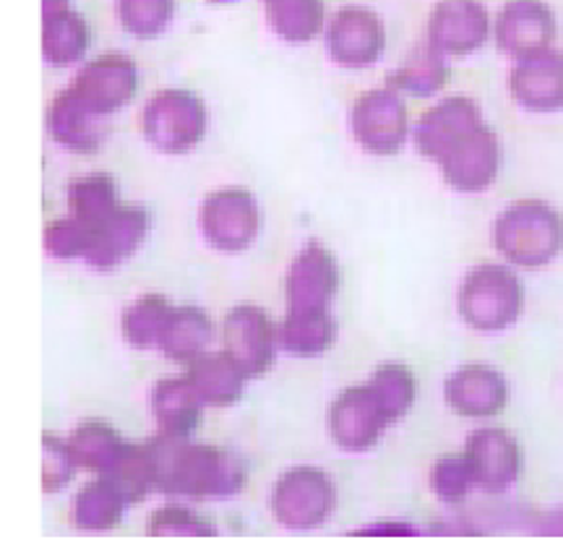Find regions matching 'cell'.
Segmentation results:
<instances>
[{
	"mask_svg": "<svg viewBox=\"0 0 563 558\" xmlns=\"http://www.w3.org/2000/svg\"><path fill=\"white\" fill-rule=\"evenodd\" d=\"M490 37V13L483 0H439L428 19V42L443 55L464 58Z\"/></svg>",
	"mask_w": 563,
	"mask_h": 558,
	"instance_id": "15",
	"label": "cell"
},
{
	"mask_svg": "<svg viewBox=\"0 0 563 558\" xmlns=\"http://www.w3.org/2000/svg\"><path fill=\"white\" fill-rule=\"evenodd\" d=\"M475 472L473 464L464 451H454V455H443L431 470V489L435 496L446 504H462L475 489Z\"/></svg>",
	"mask_w": 563,
	"mask_h": 558,
	"instance_id": "36",
	"label": "cell"
},
{
	"mask_svg": "<svg viewBox=\"0 0 563 558\" xmlns=\"http://www.w3.org/2000/svg\"><path fill=\"white\" fill-rule=\"evenodd\" d=\"M262 211L256 196L245 188H220L203 199L201 232L211 249L241 253L256 240Z\"/></svg>",
	"mask_w": 563,
	"mask_h": 558,
	"instance_id": "8",
	"label": "cell"
},
{
	"mask_svg": "<svg viewBox=\"0 0 563 558\" xmlns=\"http://www.w3.org/2000/svg\"><path fill=\"white\" fill-rule=\"evenodd\" d=\"M327 47L344 68H365L382 58L386 47L384 21L363 6H344L327 26Z\"/></svg>",
	"mask_w": 563,
	"mask_h": 558,
	"instance_id": "14",
	"label": "cell"
},
{
	"mask_svg": "<svg viewBox=\"0 0 563 558\" xmlns=\"http://www.w3.org/2000/svg\"><path fill=\"white\" fill-rule=\"evenodd\" d=\"M173 303L159 293L141 295L123 310V337L136 350L159 348V337L170 321Z\"/></svg>",
	"mask_w": 563,
	"mask_h": 558,
	"instance_id": "31",
	"label": "cell"
},
{
	"mask_svg": "<svg viewBox=\"0 0 563 558\" xmlns=\"http://www.w3.org/2000/svg\"><path fill=\"white\" fill-rule=\"evenodd\" d=\"M368 384L376 390L378 400L389 413L391 423L402 420L410 407L415 405V394H418V381H415L412 371L407 365H382L373 376L368 379Z\"/></svg>",
	"mask_w": 563,
	"mask_h": 558,
	"instance_id": "34",
	"label": "cell"
},
{
	"mask_svg": "<svg viewBox=\"0 0 563 558\" xmlns=\"http://www.w3.org/2000/svg\"><path fill=\"white\" fill-rule=\"evenodd\" d=\"M555 32V13L545 0H506L493 26L498 51L514 61L551 51Z\"/></svg>",
	"mask_w": 563,
	"mask_h": 558,
	"instance_id": "12",
	"label": "cell"
},
{
	"mask_svg": "<svg viewBox=\"0 0 563 558\" xmlns=\"http://www.w3.org/2000/svg\"><path fill=\"white\" fill-rule=\"evenodd\" d=\"M175 0H118L123 30L139 40L159 37L170 26Z\"/></svg>",
	"mask_w": 563,
	"mask_h": 558,
	"instance_id": "35",
	"label": "cell"
},
{
	"mask_svg": "<svg viewBox=\"0 0 563 558\" xmlns=\"http://www.w3.org/2000/svg\"><path fill=\"white\" fill-rule=\"evenodd\" d=\"M443 180L462 194H481L490 188L501 169V141L490 125H477L462 136L443 157L435 162Z\"/></svg>",
	"mask_w": 563,
	"mask_h": 558,
	"instance_id": "13",
	"label": "cell"
},
{
	"mask_svg": "<svg viewBox=\"0 0 563 558\" xmlns=\"http://www.w3.org/2000/svg\"><path fill=\"white\" fill-rule=\"evenodd\" d=\"M525 287L509 266L481 264L460 287V314L477 331H501L522 316Z\"/></svg>",
	"mask_w": 563,
	"mask_h": 558,
	"instance_id": "3",
	"label": "cell"
},
{
	"mask_svg": "<svg viewBox=\"0 0 563 558\" xmlns=\"http://www.w3.org/2000/svg\"><path fill=\"white\" fill-rule=\"evenodd\" d=\"M121 196H118V183L112 175L91 173L76 178L68 186V209L70 217L87 225L95 232L108 217L121 209Z\"/></svg>",
	"mask_w": 563,
	"mask_h": 558,
	"instance_id": "29",
	"label": "cell"
},
{
	"mask_svg": "<svg viewBox=\"0 0 563 558\" xmlns=\"http://www.w3.org/2000/svg\"><path fill=\"white\" fill-rule=\"evenodd\" d=\"M207 407L188 376L159 379L152 392V409L159 436L167 439H188L201 420Z\"/></svg>",
	"mask_w": 563,
	"mask_h": 558,
	"instance_id": "21",
	"label": "cell"
},
{
	"mask_svg": "<svg viewBox=\"0 0 563 558\" xmlns=\"http://www.w3.org/2000/svg\"><path fill=\"white\" fill-rule=\"evenodd\" d=\"M389 87L402 95L412 97H431L449 84V63L439 47L431 42H420L412 47L402 66L389 76Z\"/></svg>",
	"mask_w": 563,
	"mask_h": 558,
	"instance_id": "24",
	"label": "cell"
},
{
	"mask_svg": "<svg viewBox=\"0 0 563 558\" xmlns=\"http://www.w3.org/2000/svg\"><path fill=\"white\" fill-rule=\"evenodd\" d=\"M47 131L58 141L60 146H66L70 152L91 154L100 150L104 129L100 120L89 118L87 112L76 108L66 95H55V100L47 108Z\"/></svg>",
	"mask_w": 563,
	"mask_h": 558,
	"instance_id": "28",
	"label": "cell"
},
{
	"mask_svg": "<svg viewBox=\"0 0 563 558\" xmlns=\"http://www.w3.org/2000/svg\"><path fill=\"white\" fill-rule=\"evenodd\" d=\"M224 352L241 365L249 379L264 376L274 365L279 348V329L258 306L241 303L224 316L222 327Z\"/></svg>",
	"mask_w": 563,
	"mask_h": 558,
	"instance_id": "10",
	"label": "cell"
},
{
	"mask_svg": "<svg viewBox=\"0 0 563 558\" xmlns=\"http://www.w3.org/2000/svg\"><path fill=\"white\" fill-rule=\"evenodd\" d=\"M89 47V26L76 11L63 9L42 17V55L53 66L79 63Z\"/></svg>",
	"mask_w": 563,
	"mask_h": 558,
	"instance_id": "26",
	"label": "cell"
},
{
	"mask_svg": "<svg viewBox=\"0 0 563 558\" xmlns=\"http://www.w3.org/2000/svg\"><path fill=\"white\" fill-rule=\"evenodd\" d=\"M266 21L282 40L308 42L323 30V0H264Z\"/></svg>",
	"mask_w": 563,
	"mask_h": 558,
	"instance_id": "32",
	"label": "cell"
},
{
	"mask_svg": "<svg viewBox=\"0 0 563 558\" xmlns=\"http://www.w3.org/2000/svg\"><path fill=\"white\" fill-rule=\"evenodd\" d=\"M483 125L481 108L470 97H446L426 110L415 125V146L426 160L439 162L462 136Z\"/></svg>",
	"mask_w": 563,
	"mask_h": 558,
	"instance_id": "16",
	"label": "cell"
},
{
	"mask_svg": "<svg viewBox=\"0 0 563 558\" xmlns=\"http://www.w3.org/2000/svg\"><path fill=\"white\" fill-rule=\"evenodd\" d=\"M279 348L298 358H313L334 344L336 327L332 314L285 316L279 324Z\"/></svg>",
	"mask_w": 563,
	"mask_h": 558,
	"instance_id": "33",
	"label": "cell"
},
{
	"mask_svg": "<svg viewBox=\"0 0 563 558\" xmlns=\"http://www.w3.org/2000/svg\"><path fill=\"white\" fill-rule=\"evenodd\" d=\"M188 379L194 390L199 392L207 407H230L243 397V386L249 376L241 371V365L232 360L228 352H203L188 363Z\"/></svg>",
	"mask_w": 563,
	"mask_h": 558,
	"instance_id": "22",
	"label": "cell"
},
{
	"mask_svg": "<svg viewBox=\"0 0 563 558\" xmlns=\"http://www.w3.org/2000/svg\"><path fill=\"white\" fill-rule=\"evenodd\" d=\"M136 63L123 53H104L100 58L89 61L76 74V79L63 89V95L89 118L102 120L125 108L136 97Z\"/></svg>",
	"mask_w": 563,
	"mask_h": 558,
	"instance_id": "5",
	"label": "cell"
},
{
	"mask_svg": "<svg viewBox=\"0 0 563 558\" xmlns=\"http://www.w3.org/2000/svg\"><path fill=\"white\" fill-rule=\"evenodd\" d=\"M104 478L118 485L125 501L139 504L150 493L157 489V455H154V444H125L121 455H118L112 468L104 472Z\"/></svg>",
	"mask_w": 563,
	"mask_h": 558,
	"instance_id": "27",
	"label": "cell"
},
{
	"mask_svg": "<svg viewBox=\"0 0 563 558\" xmlns=\"http://www.w3.org/2000/svg\"><path fill=\"white\" fill-rule=\"evenodd\" d=\"M76 470H79V464H76L70 444L53 434L42 436V491L58 493L66 489Z\"/></svg>",
	"mask_w": 563,
	"mask_h": 558,
	"instance_id": "37",
	"label": "cell"
},
{
	"mask_svg": "<svg viewBox=\"0 0 563 558\" xmlns=\"http://www.w3.org/2000/svg\"><path fill=\"white\" fill-rule=\"evenodd\" d=\"M464 455L473 464L477 489L488 493L506 491L522 472V449L504 428L475 430L467 439Z\"/></svg>",
	"mask_w": 563,
	"mask_h": 558,
	"instance_id": "17",
	"label": "cell"
},
{
	"mask_svg": "<svg viewBox=\"0 0 563 558\" xmlns=\"http://www.w3.org/2000/svg\"><path fill=\"white\" fill-rule=\"evenodd\" d=\"M511 97L530 112L563 108V53L543 51L517 61L509 76Z\"/></svg>",
	"mask_w": 563,
	"mask_h": 558,
	"instance_id": "18",
	"label": "cell"
},
{
	"mask_svg": "<svg viewBox=\"0 0 563 558\" xmlns=\"http://www.w3.org/2000/svg\"><path fill=\"white\" fill-rule=\"evenodd\" d=\"M493 243L509 264L540 270L563 249V217L551 204L522 199L498 215L493 225Z\"/></svg>",
	"mask_w": 563,
	"mask_h": 558,
	"instance_id": "2",
	"label": "cell"
},
{
	"mask_svg": "<svg viewBox=\"0 0 563 558\" xmlns=\"http://www.w3.org/2000/svg\"><path fill=\"white\" fill-rule=\"evenodd\" d=\"M211 342V319L196 306H175L165 331L159 337V350L175 363L188 365L203 355Z\"/></svg>",
	"mask_w": 563,
	"mask_h": 558,
	"instance_id": "25",
	"label": "cell"
},
{
	"mask_svg": "<svg viewBox=\"0 0 563 558\" xmlns=\"http://www.w3.org/2000/svg\"><path fill=\"white\" fill-rule=\"evenodd\" d=\"M350 129L365 152L378 157L397 154L410 133V116L402 91L389 84L384 89L363 91L350 110Z\"/></svg>",
	"mask_w": 563,
	"mask_h": 558,
	"instance_id": "7",
	"label": "cell"
},
{
	"mask_svg": "<svg viewBox=\"0 0 563 558\" xmlns=\"http://www.w3.org/2000/svg\"><path fill=\"white\" fill-rule=\"evenodd\" d=\"M389 426V413L371 384L344 390L329 409V434L344 451L373 449Z\"/></svg>",
	"mask_w": 563,
	"mask_h": 558,
	"instance_id": "11",
	"label": "cell"
},
{
	"mask_svg": "<svg viewBox=\"0 0 563 558\" xmlns=\"http://www.w3.org/2000/svg\"><path fill=\"white\" fill-rule=\"evenodd\" d=\"M207 105L188 89H162L141 112V131L154 150L186 154L207 136Z\"/></svg>",
	"mask_w": 563,
	"mask_h": 558,
	"instance_id": "4",
	"label": "cell"
},
{
	"mask_svg": "<svg viewBox=\"0 0 563 558\" xmlns=\"http://www.w3.org/2000/svg\"><path fill=\"white\" fill-rule=\"evenodd\" d=\"M150 535H214L217 527L199 512L183 506L157 508L146 522Z\"/></svg>",
	"mask_w": 563,
	"mask_h": 558,
	"instance_id": "39",
	"label": "cell"
},
{
	"mask_svg": "<svg viewBox=\"0 0 563 558\" xmlns=\"http://www.w3.org/2000/svg\"><path fill=\"white\" fill-rule=\"evenodd\" d=\"M68 444L79 470L95 472V475H104L125 447L121 434L104 420H84Z\"/></svg>",
	"mask_w": 563,
	"mask_h": 558,
	"instance_id": "30",
	"label": "cell"
},
{
	"mask_svg": "<svg viewBox=\"0 0 563 558\" xmlns=\"http://www.w3.org/2000/svg\"><path fill=\"white\" fill-rule=\"evenodd\" d=\"M63 9H68V0H42V17H45V13L63 11Z\"/></svg>",
	"mask_w": 563,
	"mask_h": 558,
	"instance_id": "40",
	"label": "cell"
},
{
	"mask_svg": "<svg viewBox=\"0 0 563 558\" xmlns=\"http://www.w3.org/2000/svg\"><path fill=\"white\" fill-rule=\"evenodd\" d=\"M157 455V489L167 496L224 499L235 496L245 483L243 462L217 444L154 436Z\"/></svg>",
	"mask_w": 563,
	"mask_h": 558,
	"instance_id": "1",
	"label": "cell"
},
{
	"mask_svg": "<svg viewBox=\"0 0 563 558\" xmlns=\"http://www.w3.org/2000/svg\"><path fill=\"white\" fill-rule=\"evenodd\" d=\"M150 232V215L139 207H121L91 232L87 264L95 270H115L131 259Z\"/></svg>",
	"mask_w": 563,
	"mask_h": 558,
	"instance_id": "20",
	"label": "cell"
},
{
	"mask_svg": "<svg viewBox=\"0 0 563 558\" xmlns=\"http://www.w3.org/2000/svg\"><path fill=\"white\" fill-rule=\"evenodd\" d=\"M509 390L496 369L464 365L446 379V402L462 418H493L506 407Z\"/></svg>",
	"mask_w": 563,
	"mask_h": 558,
	"instance_id": "19",
	"label": "cell"
},
{
	"mask_svg": "<svg viewBox=\"0 0 563 558\" xmlns=\"http://www.w3.org/2000/svg\"><path fill=\"white\" fill-rule=\"evenodd\" d=\"M91 245V230L87 225L66 217V220H55L45 228V249L55 259H87Z\"/></svg>",
	"mask_w": 563,
	"mask_h": 558,
	"instance_id": "38",
	"label": "cell"
},
{
	"mask_svg": "<svg viewBox=\"0 0 563 558\" xmlns=\"http://www.w3.org/2000/svg\"><path fill=\"white\" fill-rule=\"evenodd\" d=\"M336 493L321 468L300 464L282 472L272 491V514L287 529H316L334 512Z\"/></svg>",
	"mask_w": 563,
	"mask_h": 558,
	"instance_id": "6",
	"label": "cell"
},
{
	"mask_svg": "<svg viewBox=\"0 0 563 558\" xmlns=\"http://www.w3.org/2000/svg\"><path fill=\"white\" fill-rule=\"evenodd\" d=\"M129 501L104 475L89 480L74 499V525L84 533H110L123 522Z\"/></svg>",
	"mask_w": 563,
	"mask_h": 558,
	"instance_id": "23",
	"label": "cell"
},
{
	"mask_svg": "<svg viewBox=\"0 0 563 558\" xmlns=\"http://www.w3.org/2000/svg\"><path fill=\"white\" fill-rule=\"evenodd\" d=\"M340 270L332 251L321 243H308L287 270L285 277V316H319L332 314Z\"/></svg>",
	"mask_w": 563,
	"mask_h": 558,
	"instance_id": "9",
	"label": "cell"
}]
</instances>
